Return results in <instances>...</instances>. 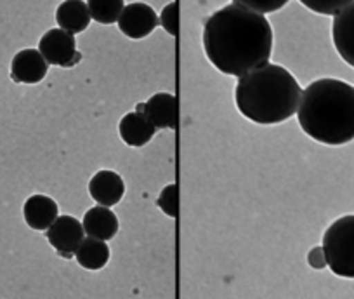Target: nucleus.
<instances>
[{
  "label": "nucleus",
  "mask_w": 354,
  "mask_h": 299,
  "mask_svg": "<svg viewBox=\"0 0 354 299\" xmlns=\"http://www.w3.org/2000/svg\"><path fill=\"white\" fill-rule=\"evenodd\" d=\"M202 39L210 63L238 79L270 63L274 40L264 15L234 2L209 16Z\"/></svg>",
  "instance_id": "nucleus-1"
},
{
  "label": "nucleus",
  "mask_w": 354,
  "mask_h": 299,
  "mask_svg": "<svg viewBox=\"0 0 354 299\" xmlns=\"http://www.w3.org/2000/svg\"><path fill=\"white\" fill-rule=\"evenodd\" d=\"M302 131L328 146L354 139V86L339 79H318L302 91L297 108Z\"/></svg>",
  "instance_id": "nucleus-2"
},
{
  "label": "nucleus",
  "mask_w": 354,
  "mask_h": 299,
  "mask_svg": "<svg viewBox=\"0 0 354 299\" xmlns=\"http://www.w3.org/2000/svg\"><path fill=\"white\" fill-rule=\"evenodd\" d=\"M302 89L297 79L280 64L268 63L238 79L236 108L259 125L283 124L297 115Z\"/></svg>",
  "instance_id": "nucleus-3"
},
{
  "label": "nucleus",
  "mask_w": 354,
  "mask_h": 299,
  "mask_svg": "<svg viewBox=\"0 0 354 299\" xmlns=\"http://www.w3.org/2000/svg\"><path fill=\"white\" fill-rule=\"evenodd\" d=\"M322 249L333 275L354 278V214H346L330 224L323 233Z\"/></svg>",
  "instance_id": "nucleus-4"
},
{
  "label": "nucleus",
  "mask_w": 354,
  "mask_h": 299,
  "mask_svg": "<svg viewBox=\"0 0 354 299\" xmlns=\"http://www.w3.org/2000/svg\"><path fill=\"white\" fill-rule=\"evenodd\" d=\"M39 51L44 60L53 66L71 68L82 60L77 51V39L63 28H50L42 35L39 42Z\"/></svg>",
  "instance_id": "nucleus-5"
},
{
  "label": "nucleus",
  "mask_w": 354,
  "mask_h": 299,
  "mask_svg": "<svg viewBox=\"0 0 354 299\" xmlns=\"http://www.w3.org/2000/svg\"><path fill=\"white\" fill-rule=\"evenodd\" d=\"M117 23L124 35L132 40H141L155 32L156 26L160 25V19L151 6L145 2H132L125 6Z\"/></svg>",
  "instance_id": "nucleus-6"
},
{
  "label": "nucleus",
  "mask_w": 354,
  "mask_h": 299,
  "mask_svg": "<svg viewBox=\"0 0 354 299\" xmlns=\"http://www.w3.org/2000/svg\"><path fill=\"white\" fill-rule=\"evenodd\" d=\"M46 237L59 256H75V251L85 239L84 226L73 216H57V219L46 230Z\"/></svg>",
  "instance_id": "nucleus-7"
},
{
  "label": "nucleus",
  "mask_w": 354,
  "mask_h": 299,
  "mask_svg": "<svg viewBox=\"0 0 354 299\" xmlns=\"http://www.w3.org/2000/svg\"><path fill=\"white\" fill-rule=\"evenodd\" d=\"M49 63L39 49H23L11 61V77L18 84H39L46 79Z\"/></svg>",
  "instance_id": "nucleus-8"
},
{
  "label": "nucleus",
  "mask_w": 354,
  "mask_h": 299,
  "mask_svg": "<svg viewBox=\"0 0 354 299\" xmlns=\"http://www.w3.org/2000/svg\"><path fill=\"white\" fill-rule=\"evenodd\" d=\"M88 195L97 202V206H117L125 195L124 178L110 169L97 171L88 181Z\"/></svg>",
  "instance_id": "nucleus-9"
},
{
  "label": "nucleus",
  "mask_w": 354,
  "mask_h": 299,
  "mask_svg": "<svg viewBox=\"0 0 354 299\" xmlns=\"http://www.w3.org/2000/svg\"><path fill=\"white\" fill-rule=\"evenodd\" d=\"M141 111L156 129H176L177 100L170 93H156L146 103L138 105Z\"/></svg>",
  "instance_id": "nucleus-10"
},
{
  "label": "nucleus",
  "mask_w": 354,
  "mask_h": 299,
  "mask_svg": "<svg viewBox=\"0 0 354 299\" xmlns=\"http://www.w3.org/2000/svg\"><path fill=\"white\" fill-rule=\"evenodd\" d=\"M332 39L339 56L354 68V2L333 16Z\"/></svg>",
  "instance_id": "nucleus-11"
},
{
  "label": "nucleus",
  "mask_w": 354,
  "mask_h": 299,
  "mask_svg": "<svg viewBox=\"0 0 354 299\" xmlns=\"http://www.w3.org/2000/svg\"><path fill=\"white\" fill-rule=\"evenodd\" d=\"M23 216L30 228L37 230V232H46L59 216V206L50 197L35 193L26 199L25 206H23Z\"/></svg>",
  "instance_id": "nucleus-12"
},
{
  "label": "nucleus",
  "mask_w": 354,
  "mask_h": 299,
  "mask_svg": "<svg viewBox=\"0 0 354 299\" xmlns=\"http://www.w3.org/2000/svg\"><path fill=\"white\" fill-rule=\"evenodd\" d=\"M82 226L87 237L108 242L118 233V217L110 207L94 206L84 214Z\"/></svg>",
  "instance_id": "nucleus-13"
},
{
  "label": "nucleus",
  "mask_w": 354,
  "mask_h": 299,
  "mask_svg": "<svg viewBox=\"0 0 354 299\" xmlns=\"http://www.w3.org/2000/svg\"><path fill=\"white\" fill-rule=\"evenodd\" d=\"M118 132H120L122 141L131 148H141L148 145L155 136L156 127L141 114V111H131L124 115L118 124Z\"/></svg>",
  "instance_id": "nucleus-14"
},
{
  "label": "nucleus",
  "mask_w": 354,
  "mask_h": 299,
  "mask_svg": "<svg viewBox=\"0 0 354 299\" xmlns=\"http://www.w3.org/2000/svg\"><path fill=\"white\" fill-rule=\"evenodd\" d=\"M91 12L84 0H63L56 9V23L71 35L85 32L91 25Z\"/></svg>",
  "instance_id": "nucleus-15"
},
{
  "label": "nucleus",
  "mask_w": 354,
  "mask_h": 299,
  "mask_svg": "<svg viewBox=\"0 0 354 299\" xmlns=\"http://www.w3.org/2000/svg\"><path fill=\"white\" fill-rule=\"evenodd\" d=\"M110 247L104 240H97L94 237H85L80 246L75 251V260L82 268L91 271L103 270L110 261Z\"/></svg>",
  "instance_id": "nucleus-16"
},
{
  "label": "nucleus",
  "mask_w": 354,
  "mask_h": 299,
  "mask_svg": "<svg viewBox=\"0 0 354 299\" xmlns=\"http://www.w3.org/2000/svg\"><path fill=\"white\" fill-rule=\"evenodd\" d=\"M91 18L101 25H113L118 21L125 8L124 0H87Z\"/></svg>",
  "instance_id": "nucleus-17"
},
{
  "label": "nucleus",
  "mask_w": 354,
  "mask_h": 299,
  "mask_svg": "<svg viewBox=\"0 0 354 299\" xmlns=\"http://www.w3.org/2000/svg\"><path fill=\"white\" fill-rule=\"evenodd\" d=\"M299 2L316 15L335 16L354 0H299Z\"/></svg>",
  "instance_id": "nucleus-18"
},
{
  "label": "nucleus",
  "mask_w": 354,
  "mask_h": 299,
  "mask_svg": "<svg viewBox=\"0 0 354 299\" xmlns=\"http://www.w3.org/2000/svg\"><path fill=\"white\" fill-rule=\"evenodd\" d=\"M177 185L176 183H170V185L163 186V190L160 192L158 200H156V206L162 210L163 214H167L169 217H177V203H179V195H177Z\"/></svg>",
  "instance_id": "nucleus-19"
},
{
  "label": "nucleus",
  "mask_w": 354,
  "mask_h": 299,
  "mask_svg": "<svg viewBox=\"0 0 354 299\" xmlns=\"http://www.w3.org/2000/svg\"><path fill=\"white\" fill-rule=\"evenodd\" d=\"M233 2L266 16L270 15V12H277L283 9L290 0H233Z\"/></svg>",
  "instance_id": "nucleus-20"
},
{
  "label": "nucleus",
  "mask_w": 354,
  "mask_h": 299,
  "mask_svg": "<svg viewBox=\"0 0 354 299\" xmlns=\"http://www.w3.org/2000/svg\"><path fill=\"white\" fill-rule=\"evenodd\" d=\"M160 26H163L169 35H177V2H170L163 8L162 15H160Z\"/></svg>",
  "instance_id": "nucleus-21"
}]
</instances>
